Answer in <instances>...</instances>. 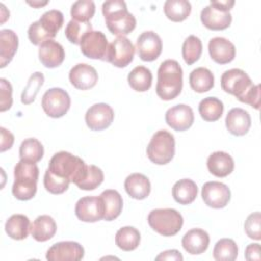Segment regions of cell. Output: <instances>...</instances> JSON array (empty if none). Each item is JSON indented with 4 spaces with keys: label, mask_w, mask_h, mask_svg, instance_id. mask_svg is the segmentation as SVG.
<instances>
[{
    "label": "cell",
    "mask_w": 261,
    "mask_h": 261,
    "mask_svg": "<svg viewBox=\"0 0 261 261\" xmlns=\"http://www.w3.org/2000/svg\"><path fill=\"white\" fill-rule=\"evenodd\" d=\"M74 212L84 222H96L104 219L105 207L101 197H83L76 202Z\"/></svg>",
    "instance_id": "obj_11"
},
{
    "label": "cell",
    "mask_w": 261,
    "mask_h": 261,
    "mask_svg": "<svg viewBox=\"0 0 261 261\" xmlns=\"http://www.w3.org/2000/svg\"><path fill=\"white\" fill-rule=\"evenodd\" d=\"M191 88L197 93H204L214 86V75L206 67H198L191 71L189 76Z\"/></svg>",
    "instance_id": "obj_30"
},
{
    "label": "cell",
    "mask_w": 261,
    "mask_h": 261,
    "mask_svg": "<svg viewBox=\"0 0 261 261\" xmlns=\"http://www.w3.org/2000/svg\"><path fill=\"white\" fill-rule=\"evenodd\" d=\"M95 3L92 0H79L71 5L70 15L73 20L88 22L95 14Z\"/></svg>",
    "instance_id": "obj_39"
},
{
    "label": "cell",
    "mask_w": 261,
    "mask_h": 261,
    "mask_svg": "<svg viewBox=\"0 0 261 261\" xmlns=\"http://www.w3.org/2000/svg\"><path fill=\"white\" fill-rule=\"evenodd\" d=\"M223 103L216 97H207L199 103V113L205 121H216L223 113Z\"/></svg>",
    "instance_id": "obj_34"
},
{
    "label": "cell",
    "mask_w": 261,
    "mask_h": 261,
    "mask_svg": "<svg viewBox=\"0 0 261 261\" xmlns=\"http://www.w3.org/2000/svg\"><path fill=\"white\" fill-rule=\"evenodd\" d=\"M84 254L85 250L81 244L65 241L51 246L47 251L46 259L49 261H79L83 259Z\"/></svg>",
    "instance_id": "obj_14"
},
{
    "label": "cell",
    "mask_w": 261,
    "mask_h": 261,
    "mask_svg": "<svg viewBox=\"0 0 261 261\" xmlns=\"http://www.w3.org/2000/svg\"><path fill=\"white\" fill-rule=\"evenodd\" d=\"M44 155V147L42 143L35 138H29L22 141L19 147V157L21 160L30 162H38Z\"/></svg>",
    "instance_id": "obj_35"
},
{
    "label": "cell",
    "mask_w": 261,
    "mask_h": 261,
    "mask_svg": "<svg viewBox=\"0 0 261 261\" xmlns=\"http://www.w3.org/2000/svg\"><path fill=\"white\" fill-rule=\"evenodd\" d=\"M70 107V97L61 88H51L42 98V108L45 113L53 118L62 117Z\"/></svg>",
    "instance_id": "obj_8"
},
{
    "label": "cell",
    "mask_w": 261,
    "mask_h": 261,
    "mask_svg": "<svg viewBox=\"0 0 261 261\" xmlns=\"http://www.w3.org/2000/svg\"><path fill=\"white\" fill-rule=\"evenodd\" d=\"M225 125L231 135L244 136L250 129L251 116L245 109L232 108L225 117Z\"/></svg>",
    "instance_id": "obj_22"
},
{
    "label": "cell",
    "mask_w": 261,
    "mask_h": 261,
    "mask_svg": "<svg viewBox=\"0 0 261 261\" xmlns=\"http://www.w3.org/2000/svg\"><path fill=\"white\" fill-rule=\"evenodd\" d=\"M28 37L34 45H42L48 40H53V38L42 28L39 20L34 21L28 30Z\"/></svg>",
    "instance_id": "obj_45"
},
{
    "label": "cell",
    "mask_w": 261,
    "mask_h": 261,
    "mask_svg": "<svg viewBox=\"0 0 261 261\" xmlns=\"http://www.w3.org/2000/svg\"><path fill=\"white\" fill-rule=\"evenodd\" d=\"M124 189L129 197L143 200L149 196L151 184L146 175L142 173H132L124 180Z\"/></svg>",
    "instance_id": "obj_24"
},
{
    "label": "cell",
    "mask_w": 261,
    "mask_h": 261,
    "mask_svg": "<svg viewBox=\"0 0 261 261\" xmlns=\"http://www.w3.org/2000/svg\"><path fill=\"white\" fill-rule=\"evenodd\" d=\"M114 119V111L106 103H96L86 112L85 120L91 130H103L107 128Z\"/></svg>",
    "instance_id": "obj_15"
},
{
    "label": "cell",
    "mask_w": 261,
    "mask_h": 261,
    "mask_svg": "<svg viewBox=\"0 0 261 261\" xmlns=\"http://www.w3.org/2000/svg\"><path fill=\"white\" fill-rule=\"evenodd\" d=\"M150 227L163 237L176 234L184 224L181 214L172 208L154 209L148 215Z\"/></svg>",
    "instance_id": "obj_5"
},
{
    "label": "cell",
    "mask_w": 261,
    "mask_h": 261,
    "mask_svg": "<svg viewBox=\"0 0 261 261\" xmlns=\"http://www.w3.org/2000/svg\"><path fill=\"white\" fill-rule=\"evenodd\" d=\"M136 49L143 61L156 60L162 51L161 38L153 31L143 32L137 39Z\"/></svg>",
    "instance_id": "obj_13"
},
{
    "label": "cell",
    "mask_w": 261,
    "mask_h": 261,
    "mask_svg": "<svg viewBox=\"0 0 261 261\" xmlns=\"http://www.w3.org/2000/svg\"><path fill=\"white\" fill-rule=\"evenodd\" d=\"M43 84H44V74L40 71L34 72L30 76L28 81V85L21 93V103L24 105H29L33 103L35 101L36 95L38 94Z\"/></svg>",
    "instance_id": "obj_41"
},
{
    "label": "cell",
    "mask_w": 261,
    "mask_h": 261,
    "mask_svg": "<svg viewBox=\"0 0 261 261\" xmlns=\"http://www.w3.org/2000/svg\"><path fill=\"white\" fill-rule=\"evenodd\" d=\"M82 53L91 59L106 60L109 44L106 36L100 31H91L81 41Z\"/></svg>",
    "instance_id": "obj_9"
},
{
    "label": "cell",
    "mask_w": 261,
    "mask_h": 261,
    "mask_svg": "<svg viewBox=\"0 0 261 261\" xmlns=\"http://www.w3.org/2000/svg\"><path fill=\"white\" fill-rule=\"evenodd\" d=\"M31 222L28 216L23 214H13L5 222V231L13 240H23L29 236Z\"/></svg>",
    "instance_id": "obj_27"
},
{
    "label": "cell",
    "mask_w": 261,
    "mask_h": 261,
    "mask_svg": "<svg viewBox=\"0 0 261 261\" xmlns=\"http://www.w3.org/2000/svg\"><path fill=\"white\" fill-rule=\"evenodd\" d=\"M202 199L204 203L214 209L225 207L230 200L229 188L220 181H207L202 187Z\"/></svg>",
    "instance_id": "obj_12"
},
{
    "label": "cell",
    "mask_w": 261,
    "mask_h": 261,
    "mask_svg": "<svg viewBox=\"0 0 261 261\" xmlns=\"http://www.w3.org/2000/svg\"><path fill=\"white\" fill-rule=\"evenodd\" d=\"M156 94L164 101L176 98L182 89V69L173 59L164 60L158 68Z\"/></svg>",
    "instance_id": "obj_2"
},
{
    "label": "cell",
    "mask_w": 261,
    "mask_h": 261,
    "mask_svg": "<svg viewBox=\"0 0 261 261\" xmlns=\"http://www.w3.org/2000/svg\"><path fill=\"white\" fill-rule=\"evenodd\" d=\"M48 3V1H44V2H40V1H28V4L32 5L33 7H40V6H43V5H46Z\"/></svg>",
    "instance_id": "obj_53"
},
{
    "label": "cell",
    "mask_w": 261,
    "mask_h": 261,
    "mask_svg": "<svg viewBox=\"0 0 261 261\" xmlns=\"http://www.w3.org/2000/svg\"><path fill=\"white\" fill-rule=\"evenodd\" d=\"M102 13L108 30L117 37H124L136 28L137 20L122 0L105 1L102 4Z\"/></svg>",
    "instance_id": "obj_1"
},
{
    "label": "cell",
    "mask_w": 261,
    "mask_h": 261,
    "mask_svg": "<svg viewBox=\"0 0 261 261\" xmlns=\"http://www.w3.org/2000/svg\"><path fill=\"white\" fill-rule=\"evenodd\" d=\"M71 85L79 90H89L98 82V73L96 69L87 63H77L68 74Z\"/></svg>",
    "instance_id": "obj_17"
},
{
    "label": "cell",
    "mask_w": 261,
    "mask_h": 261,
    "mask_svg": "<svg viewBox=\"0 0 261 261\" xmlns=\"http://www.w3.org/2000/svg\"><path fill=\"white\" fill-rule=\"evenodd\" d=\"M245 258L248 261H259L261 259L260 256V245L258 243L250 244L247 246L245 250Z\"/></svg>",
    "instance_id": "obj_49"
},
{
    "label": "cell",
    "mask_w": 261,
    "mask_h": 261,
    "mask_svg": "<svg viewBox=\"0 0 261 261\" xmlns=\"http://www.w3.org/2000/svg\"><path fill=\"white\" fill-rule=\"evenodd\" d=\"M135 47L126 37H117L109 44L106 60L116 67H125L134 59Z\"/></svg>",
    "instance_id": "obj_10"
},
{
    "label": "cell",
    "mask_w": 261,
    "mask_h": 261,
    "mask_svg": "<svg viewBox=\"0 0 261 261\" xmlns=\"http://www.w3.org/2000/svg\"><path fill=\"white\" fill-rule=\"evenodd\" d=\"M198 194V187L196 182L190 178H182L177 180L172 188L173 199L181 204L189 205L193 203Z\"/></svg>",
    "instance_id": "obj_28"
},
{
    "label": "cell",
    "mask_w": 261,
    "mask_h": 261,
    "mask_svg": "<svg viewBox=\"0 0 261 261\" xmlns=\"http://www.w3.org/2000/svg\"><path fill=\"white\" fill-rule=\"evenodd\" d=\"M141 241L140 231L134 226H123L115 234L116 246L123 251H133L138 248Z\"/></svg>",
    "instance_id": "obj_32"
},
{
    "label": "cell",
    "mask_w": 261,
    "mask_h": 261,
    "mask_svg": "<svg viewBox=\"0 0 261 261\" xmlns=\"http://www.w3.org/2000/svg\"><path fill=\"white\" fill-rule=\"evenodd\" d=\"M104 179L103 171L96 165L90 164L88 165L87 173L82 181H80L76 186L81 190L85 191H92L98 188Z\"/></svg>",
    "instance_id": "obj_42"
},
{
    "label": "cell",
    "mask_w": 261,
    "mask_h": 261,
    "mask_svg": "<svg viewBox=\"0 0 261 261\" xmlns=\"http://www.w3.org/2000/svg\"><path fill=\"white\" fill-rule=\"evenodd\" d=\"M104 207H105V214L104 219L106 221H111L117 218L122 210V197L116 190H105L100 195Z\"/></svg>",
    "instance_id": "obj_29"
},
{
    "label": "cell",
    "mask_w": 261,
    "mask_h": 261,
    "mask_svg": "<svg viewBox=\"0 0 261 261\" xmlns=\"http://www.w3.org/2000/svg\"><path fill=\"white\" fill-rule=\"evenodd\" d=\"M260 222H261V215L260 212H254L250 214L246 221H245V231L250 239L259 241L261 239V231H260Z\"/></svg>",
    "instance_id": "obj_44"
},
{
    "label": "cell",
    "mask_w": 261,
    "mask_h": 261,
    "mask_svg": "<svg viewBox=\"0 0 261 261\" xmlns=\"http://www.w3.org/2000/svg\"><path fill=\"white\" fill-rule=\"evenodd\" d=\"M210 5L218 10H221L224 12H229V10L234 5V1L233 0H217V1L211 0Z\"/></svg>",
    "instance_id": "obj_51"
},
{
    "label": "cell",
    "mask_w": 261,
    "mask_h": 261,
    "mask_svg": "<svg viewBox=\"0 0 261 261\" xmlns=\"http://www.w3.org/2000/svg\"><path fill=\"white\" fill-rule=\"evenodd\" d=\"M65 57V52L61 44L54 40H48L39 47V59L48 68L59 66Z\"/></svg>",
    "instance_id": "obj_19"
},
{
    "label": "cell",
    "mask_w": 261,
    "mask_h": 261,
    "mask_svg": "<svg viewBox=\"0 0 261 261\" xmlns=\"http://www.w3.org/2000/svg\"><path fill=\"white\" fill-rule=\"evenodd\" d=\"M156 260H177L181 261L184 259L182 255L177 250H167L160 253L156 258Z\"/></svg>",
    "instance_id": "obj_50"
},
{
    "label": "cell",
    "mask_w": 261,
    "mask_h": 261,
    "mask_svg": "<svg viewBox=\"0 0 261 261\" xmlns=\"http://www.w3.org/2000/svg\"><path fill=\"white\" fill-rule=\"evenodd\" d=\"M202 49H203V46H202L201 40L194 35L189 36L185 40L182 44V49H181L182 58L185 62L188 65H192L193 63H195L200 58L202 54Z\"/></svg>",
    "instance_id": "obj_38"
},
{
    "label": "cell",
    "mask_w": 261,
    "mask_h": 261,
    "mask_svg": "<svg viewBox=\"0 0 261 261\" xmlns=\"http://www.w3.org/2000/svg\"><path fill=\"white\" fill-rule=\"evenodd\" d=\"M48 169L57 176L68 179L77 185L87 173L88 165L85 161L66 151L55 153L49 161Z\"/></svg>",
    "instance_id": "obj_3"
},
{
    "label": "cell",
    "mask_w": 261,
    "mask_h": 261,
    "mask_svg": "<svg viewBox=\"0 0 261 261\" xmlns=\"http://www.w3.org/2000/svg\"><path fill=\"white\" fill-rule=\"evenodd\" d=\"M12 106V87L11 84L1 77L0 79V111L4 112Z\"/></svg>",
    "instance_id": "obj_46"
},
{
    "label": "cell",
    "mask_w": 261,
    "mask_h": 261,
    "mask_svg": "<svg viewBox=\"0 0 261 261\" xmlns=\"http://www.w3.org/2000/svg\"><path fill=\"white\" fill-rule=\"evenodd\" d=\"M57 225L49 215L38 216L31 225V234L37 242H46L54 237Z\"/></svg>",
    "instance_id": "obj_26"
},
{
    "label": "cell",
    "mask_w": 261,
    "mask_h": 261,
    "mask_svg": "<svg viewBox=\"0 0 261 261\" xmlns=\"http://www.w3.org/2000/svg\"><path fill=\"white\" fill-rule=\"evenodd\" d=\"M39 168L36 163L19 160L14 167L13 196L20 201L31 200L37 192Z\"/></svg>",
    "instance_id": "obj_4"
},
{
    "label": "cell",
    "mask_w": 261,
    "mask_h": 261,
    "mask_svg": "<svg viewBox=\"0 0 261 261\" xmlns=\"http://www.w3.org/2000/svg\"><path fill=\"white\" fill-rule=\"evenodd\" d=\"M164 13L171 21H182L191 13L192 6L187 0H167L163 6Z\"/></svg>",
    "instance_id": "obj_33"
},
{
    "label": "cell",
    "mask_w": 261,
    "mask_h": 261,
    "mask_svg": "<svg viewBox=\"0 0 261 261\" xmlns=\"http://www.w3.org/2000/svg\"><path fill=\"white\" fill-rule=\"evenodd\" d=\"M0 7H1V23H3L9 16H7V15H9V13H6V15L4 14V11H5V6H4V4H0ZM7 12H9V11H7Z\"/></svg>",
    "instance_id": "obj_52"
},
{
    "label": "cell",
    "mask_w": 261,
    "mask_h": 261,
    "mask_svg": "<svg viewBox=\"0 0 261 261\" xmlns=\"http://www.w3.org/2000/svg\"><path fill=\"white\" fill-rule=\"evenodd\" d=\"M18 47V37L12 30L0 31V67H5L13 58Z\"/></svg>",
    "instance_id": "obj_25"
},
{
    "label": "cell",
    "mask_w": 261,
    "mask_h": 261,
    "mask_svg": "<svg viewBox=\"0 0 261 261\" xmlns=\"http://www.w3.org/2000/svg\"><path fill=\"white\" fill-rule=\"evenodd\" d=\"M152 72L146 66H136L127 75L130 88L137 92H146L152 85Z\"/></svg>",
    "instance_id": "obj_31"
},
{
    "label": "cell",
    "mask_w": 261,
    "mask_h": 261,
    "mask_svg": "<svg viewBox=\"0 0 261 261\" xmlns=\"http://www.w3.org/2000/svg\"><path fill=\"white\" fill-rule=\"evenodd\" d=\"M69 184H70V181L68 179L55 175L48 168L45 171L44 187L49 193L54 194V195L62 194L68 189Z\"/></svg>",
    "instance_id": "obj_43"
},
{
    "label": "cell",
    "mask_w": 261,
    "mask_h": 261,
    "mask_svg": "<svg viewBox=\"0 0 261 261\" xmlns=\"http://www.w3.org/2000/svg\"><path fill=\"white\" fill-rule=\"evenodd\" d=\"M208 51L211 58L219 64L231 62L236 56V47L223 37L212 38L208 43Z\"/></svg>",
    "instance_id": "obj_18"
},
{
    "label": "cell",
    "mask_w": 261,
    "mask_h": 261,
    "mask_svg": "<svg viewBox=\"0 0 261 261\" xmlns=\"http://www.w3.org/2000/svg\"><path fill=\"white\" fill-rule=\"evenodd\" d=\"M244 103L249 104L255 109H259V106H260V86L259 85L253 86V88L245 98Z\"/></svg>",
    "instance_id": "obj_47"
},
{
    "label": "cell",
    "mask_w": 261,
    "mask_h": 261,
    "mask_svg": "<svg viewBox=\"0 0 261 261\" xmlns=\"http://www.w3.org/2000/svg\"><path fill=\"white\" fill-rule=\"evenodd\" d=\"M92 30V24L88 22H82L71 19L68 21L66 28H65V37L67 40L75 45H80L83 37L88 34Z\"/></svg>",
    "instance_id": "obj_40"
},
{
    "label": "cell",
    "mask_w": 261,
    "mask_h": 261,
    "mask_svg": "<svg viewBox=\"0 0 261 261\" xmlns=\"http://www.w3.org/2000/svg\"><path fill=\"white\" fill-rule=\"evenodd\" d=\"M238 256V246L231 239H220L214 246L213 258L217 261H233Z\"/></svg>",
    "instance_id": "obj_36"
},
{
    "label": "cell",
    "mask_w": 261,
    "mask_h": 261,
    "mask_svg": "<svg viewBox=\"0 0 261 261\" xmlns=\"http://www.w3.org/2000/svg\"><path fill=\"white\" fill-rule=\"evenodd\" d=\"M63 14L57 9H51L42 14L39 19L42 28L52 37L55 38L57 32L63 24Z\"/></svg>",
    "instance_id": "obj_37"
},
{
    "label": "cell",
    "mask_w": 261,
    "mask_h": 261,
    "mask_svg": "<svg viewBox=\"0 0 261 261\" xmlns=\"http://www.w3.org/2000/svg\"><path fill=\"white\" fill-rule=\"evenodd\" d=\"M174 137L165 129L156 132L147 146L148 158L157 165H164L170 162L174 156Z\"/></svg>",
    "instance_id": "obj_6"
},
{
    "label": "cell",
    "mask_w": 261,
    "mask_h": 261,
    "mask_svg": "<svg viewBox=\"0 0 261 261\" xmlns=\"http://www.w3.org/2000/svg\"><path fill=\"white\" fill-rule=\"evenodd\" d=\"M193 109L186 104H177L169 108L165 113L166 123L176 132L187 130L194 123Z\"/></svg>",
    "instance_id": "obj_16"
},
{
    "label": "cell",
    "mask_w": 261,
    "mask_h": 261,
    "mask_svg": "<svg viewBox=\"0 0 261 261\" xmlns=\"http://www.w3.org/2000/svg\"><path fill=\"white\" fill-rule=\"evenodd\" d=\"M207 168L217 177H225L233 171L234 162L232 157L223 151H216L209 155L207 159Z\"/></svg>",
    "instance_id": "obj_23"
},
{
    "label": "cell",
    "mask_w": 261,
    "mask_h": 261,
    "mask_svg": "<svg viewBox=\"0 0 261 261\" xmlns=\"http://www.w3.org/2000/svg\"><path fill=\"white\" fill-rule=\"evenodd\" d=\"M210 243L209 234L206 230L201 228H192L188 230L181 240L184 249L192 255H199L204 253Z\"/></svg>",
    "instance_id": "obj_21"
},
{
    "label": "cell",
    "mask_w": 261,
    "mask_h": 261,
    "mask_svg": "<svg viewBox=\"0 0 261 261\" xmlns=\"http://www.w3.org/2000/svg\"><path fill=\"white\" fill-rule=\"evenodd\" d=\"M0 133H1V145H0V151L4 152L8 149H10L13 145L14 142V136L5 127L1 126L0 127Z\"/></svg>",
    "instance_id": "obj_48"
},
{
    "label": "cell",
    "mask_w": 261,
    "mask_h": 261,
    "mask_svg": "<svg viewBox=\"0 0 261 261\" xmlns=\"http://www.w3.org/2000/svg\"><path fill=\"white\" fill-rule=\"evenodd\" d=\"M220 84L224 92L233 95L243 103L254 86L250 76L240 68H231L224 71L221 75Z\"/></svg>",
    "instance_id": "obj_7"
},
{
    "label": "cell",
    "mask_w": 261,
    "mask_h": 261,
    "mask_svg": "<svg viewBox=\"0 0 261 261\" xmlns=\"http://www.w3.org/2000/svg\"><path fill=\"white\" fill-rule=\"evenodd\" d=\"M201 21L209 30L221 31L227 29L231 23V14L214 8L211 5L205 6L200 15Z\"/></svg>",
    "instance_id": "obj_20"
}]
</instances>
